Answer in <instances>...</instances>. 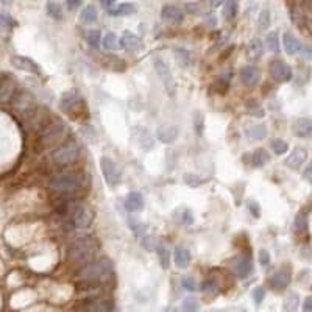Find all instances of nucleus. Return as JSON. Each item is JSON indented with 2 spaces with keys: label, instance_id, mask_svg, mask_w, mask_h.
Returning a JSON list of instances; mask_svg holds the SVG:
<instances>
[{
  "label": "nucleus",
  "instance_id": "f257e3e1",
  "mask_svg": "<svg viewBox=\"0 0 312 312\" xmlns=\"http://www.w3.org/2000/svg\"><path fill=\"white\" fill-rule=\"evenodd\" d=\"M97 251V242L94 238H82L72 244L69 256L76 264H88Z\"/></svg>",
  "mask_w": 312,
  "mask_h": 312
},
{
  "label": "nucleus",
  "instance_id": "f03ea898",
  "mask_svg": "<svg viewBox=\"0 0 312 312\" xmlns=\"http://www.w3.org/2000/svg\"><path fill=\"white\" fill-rule=\"evenodd\" d=\"M111 270H112V264L108 259H99V261L88 264L83 268L82 277L89 281H99V280H105L106 277H109Z\"/></svg>",
  "mask_w": 312,
  "mask_h": 312
},
{
  "label": "nucleus",
  "instance_id": "7ed1b4c3",
  "mask_svg": "<svg viewBox=\"0 0 312 312\" xmlns=\"http://www.w3.org/2000/svg\"><path fill=\"white\" fill-rule=\"evenodd\" d=\"M60 108H61L63 112H66V114L75 117L78 112L83 111V108H85V100L82 99V95L78 94L75 89H72V91H69V92H66V94L63 95V99H61V102H60Z\"/></svg>",
  "mask_w": 312,
  "mask_h": 312
},
{
  "label": "nucleus",
  "instance_id": "20e7f679",
  "mask_svg": "<svg viewBox=\"0 0 312 312\" xmlns=\"http://www.w3.org/2000/svg\"><path fill=\"white\" fill-rule=\"evenodd\" d=\"M100 169H102V173L105 177V181L111 187H115L117 184L121 183V178H122L121 167L117 166L115 161L111 160L109 156H102V158H100Z\"/></svg>",
  "mask_w": 312,
  "mask_h": 312
},
{
  "label": "nucleus",
  "instance_id": "39448f33",
  "mask_svg": "<svg viewBox=\"0 0 312 312\" xmlns=\"http://www.w3.org/2000/svg\"><path fill=\"white\" fill-rule=\"evenodd\" d=\"M80 184H82V180L75 173H63V175L53 177L50 181L52 189L58 192H73L80 187Z\"/></svg>",
  "mask_w": 312,
  "mask_h": 312
},
{
  "label": "nucleus",
  "instance_id": "423d86ee",
  "mask_svg": "<svg viewBox=\"0 0 312 312\" xmlns=\"http://www.w3.org/2000/svg\"><path fill=\"white\" fill-rule=\"evenodd\" d=\"M80 153H82V148L76 144H69V145H64L55 151L53 160L60 166H67V164H72L80 158Z\"/></svg>",
  "mask_w": 312,
  "mask_h": 312
},
{
  "label": "nucleus",
  "instance_id": "0eeeda50",
  "mask_svg": "<svg viewBox=\"0 0 312 312\" xmlns=\"http://www.w3.org/2000/svg\"><path fill=\"white\" fill-rule=\"evenodd\" d=\"M268 72L271 75V78L278 83H287L292 80V67L284 63L283 60H273L270 64H268Z\"/></svg>",
  "mask_w": 312,
  "mask_h": 312
},
{
  "label": "nucleus",
  "instance_id": "6e6552de",
  "mask_svg": "<svg viewBox=\"0 0 312 312\" xmlns=\"http://www.w3.org/2000/svg\"><path fill=\"white\" fill-rule=\"evenodd\" d=\"M154 69H156V73L160 75L161 78V82L164 83V88L167 91L169 95H175L177 92V85H175V80H173V76L169 70V66L163 61V60H154Z\"/></svg>",
  "mask_w": 312,
  "mask_h": 312
},
{
  "label": "nucleus",
  "instance_id": "1a4fd4ad",
  "mask_svg": "<svg viewBox=\"0 0 312 312\" xmlns=\"http://www.w3.org/2000/svg\"><path fill=\"white\" fill-rule=\"evenodd\" d=\"M94 212L89 206L80 203L73 208V225L80 229H86L92 225Z\"/></svg>",
  "mask_w": 312,
  "mask_h": 312
},
{
  "label": "nucleus",
  "instance_id": "9d476101",
  "mask_svg": "<svg viewBox=\"0 0 312 312\" xmlns=\"http://www.w3.org/2000/svg\"><path fill=\"white\" fill-rule=\"evenodd\" d=\"M11 66L16 67L17 70H24L28 73H34V75H41V67H39L31 58L28 56H22V55H14L10 60Z\"/></svg>",
  "mask_w": 312,
  "mask_h": 312
},
{
  "label": "nucleus",
  "instance_id": "9b49d317",
  "mask_svg": "<svg viewBox=\"0 0 312 312\" xmlns=\"http://www.w3.org/2000/svg\"><path fill=\"white\" fill-rule=\"evenodd\" d=\"M119 46H121L124 50L130 52V53H136V52L142 50V41H141V37L136 36V34H133L131 31H125V33L122 34V37L119 39Z\"/></svg>",
  "mask_w": 312,
  "mask_h": 312
},
{
  "label": "nucleus",
  "instance_id": "f8f14e48",
  "mask_svg": "<svg viewBox=\"0 0 312 312\" xmlns=\"http://www.w3.org/2000/svg\"><path fill=\"white\" fill-rule=\"evenodd\" d=\"M178 127L177 125H172V124H166V125H161L156 131V138L158 141H161L163 144H172L177 141L178 138Z\"/></svg>",
  "mask_w": 312,
  "mask_h": 312
},
{
  "label": "nucleus",
  "instance_id": "ddd939ff",
  "mask_svg": "<svg viewBox=\"0 0 312 312\" xmlns=\"http://www.w3.org/2000/svg\"><path fill=\"white\" fill-rule=\"evenodd\" d=\"M290 283V271L286 268H281L278 271H275L270 278V286L275 290H283L289 286Z\"/></svg>",
  "mask_w": 312,
  "mask_h": 312
},
{
  "label": "nucleus",
  "instance_id": "4468645a",
  "mask_svg": "<svg viewBox=\"0 0 312 312\" xmlns=\"http://www.w3.org/2000/svg\"><path fill=\"white\" fill-rule=\"evenodd\" d=\"M232 270L239 278H247L253 271V264L250 258H236L232 261Z\"/></svg>",
  "mask_w": 312,
  "mask_h": 312
},
{
  "label": "nucleus",
  "instance_id": "2eb2a0df",
  "mask_svg": "<svg viewBox=\"0 0 312 312\" xmlns=\"http://www.w3.org/2000/svg\"><path fill=\"white\" fill-rule=\"evenodd\" d=\"M283 47H284L286 53L290 55V56L298 55V53H301V50H303V44L298 41V39H297L292 33H289V31L283 34Z\"/></svg>",
  "mask_w": 312,
  "mask_h": 312
},
{
  "label": "nucleus",
  "instance_id": "dca6fc26",
  "mask_svg": "<svg viewBox=\"0 0 312 312\" xmlns=\"http://www.w3.org/2000/svg\"><path fill=\"white\" fill-rule=\"evenodd\" d=\"M294 134L298 138H310L312 136V117H301V119L295 121Z\"/></svg>",
  "mask_w": 312,
  "mask_h": 312
},
{
  "label": "nucleus",
  "instance_id": "f3484780",
  "mask_svg": "<svg viewBox=\"0 0 312 312\" xmlns=\"http://www.w3.org/2000/svg\"><path fill=\"white\" fill-rule=\"evenodd\" d=\"M16 92V82L13 78L7 76L4 80H0V103H7L13 99Z\"/></svg>",
  "mask_w": 312,
  "mask_h": 312
},
{
  "label": "nucleus",
  "instance_id": "a211bd4d",
  "mask_svg": "<svg viewBox=\"0 0 312 312\" xmlns=\"http://www.w3.org/2000/svg\"><path fill=\"white\" fill-rule=\"evenodd\" d=\"M307 160V151L301 147H297L290 154H289V158L286 160V164L290 167V169H300Z\"/></svg>",
  "mask_w": 312,
  "mask_h": 312
},
{
  "label": "nucleus",
  "instance_id": "6ab92c4d",
  "mask_svg": "<svg viewBox=\"0 0 312 312\" xmlns=\"http://www.w3.org/2000/svg\"><path fill=\"white\" fill-rule=\"evenodd\" d=\"M161 17L172 24H181L184 21V13L175 5H166L161 11Z\"/></svg>",
  "mask_w": 312,
  "mask_h": 312
},
{
  "label": "nucleus",
  "instance_id": "aec40b11",
  "mask_svg": "<svg viewBox=\"0 0 312 312\" xmlns=\"http://www.w3.org/2000/svg\"><path fill=\"white\" fill-rule=\"evenodd\" d=\"M259 69L255 67V66H245L242 70H241V78H242V83L247 85V86H255L258 85L259 82Z\"/></svg>",
  "mask_w": 312,
  "mask_h": 312
},
{
  "label": "nucleus",
  "instance_id": "412c9836",
  "mask_svg": "<svg viewBox=\"0 0 312 312\" xmlns=\"http://www.w3.org/2000/svg\"><path fill=\"white\" fill-rule=\"evenodd\" d=\"M125 208L130 212H138L144 208V197L141 192H130L125 199Z\"/></svg>",
  "mask_w": 312,
  "mask_h": 312
},
{
  "label": "nucleus",
  "instance_id": "4be33fe9",
  "mask_svg": "<svg viewBox=\"0 0 312 312\" xmlns=\"http://www.w3.org/2000/svg\"><path fill=\"white\" fill-rule=\"evenodd\" d=\"M173 261L178 268H187L190 264V251L186 247H177L173 253Z\"/></svg>",
  "mask_w": 312,
  "mask_h": 312
},
{
  "label": "nucleus",
  "instance_id": "5701e85b",
  "mask_svg": "<svg viewBox=\"0 0 312 312\" xmlns=\"http://www.w3.org/2000/svg\"><path fill=\"white\" fill-rule=\"evenodd\" d=\"M136 11H138L136 5H134V4H130V2H124V4H121V5L114 7V8H108V13H109L111 16H130V14H133V13H136Z\"/></svg>",
  "mask_w": 312,
  "mask_h": 312
},
{
  "label": "nucleus",
  "instance_id": "b1692460",
  "mask_svg": "<svg viewBox=\"0 0 312 312\" xmlns=\"http://www.w3.org/2000/svg\"><path fill=\"white\" fill-rule=\"evenodd\" d=\"M238 11H239L238 0H225L223 10H222V14H223L225 21H232L234 17L238 16Z\"/></svg>",
  "mask_w": 312,
  "mask_h": 312
},
{
  "label": "nucleus",
  "instance_id": "393cba45",
  "mask_svg": "<svg viewBox=\"0 0 312 312\" xmlns=\"http://www.w3.org/2000/svg\"><path fill=\"white\" fill-rule=\"evenodd\" d=\"M270 161V154L264 148H256L251 154V164L255 167H264Z\"/></svg>",
  "mask_w": 312,
  "mask_h": 312
},
{
  "label": "nucleus",
  "instance_id": "a878e982",
  "mask_svg": "<svg viewBox=\"0 0 312 312\" xmlns=\"http://www.w3.org/2000/svg\"><path fill=\"white\" fill-rule=\"evenodd\" d=\"M175 58H177V63L181 67H190L193 64L192 53L189 50H186V49H177L175 50Z\"/></svg>",
  "mask_w": 312,
  "mask_h": 312
},
{
  "label": "nucleus",
  "instance_id": "bb28decb",
  "mask_svg": "<svg viewBox=\"0 0 312 312\" xmlns=\"http://www.w3.org/2000/svg\"><path fill=\"white\" fill-rule=\"evenodd\" d=\"M103 47L108 52H114V50H117L121 47L119 46V37H117V34L114 31L106 33V36L103 37Z\"/></svg>",
  "mask_w": 312,
  "mask_h": 312
},
{
  "label": "nucleus",
  "instance_id": "cd10ccee",
  "mask_svg": "<svg viewBox=\"0 0 312 312\" xmlns=\"http://www.w3.org/2000/svg\"><path fill=\"white\" fill-rule=\"evenodd\" d=\"M105 66H106L109 70H112V72H124L125 67H127L125 63H124L121 58H117V56H114V55H111V56L106 58Z\"/></svg>",
  "mask_w": 312,
  "mask_h": 312
},
{
  "label": "nucleus",
  "instance_id": "c85d7f7f",
  "mask_svg": "<svg viewBox=\"0 0 312 312\" xmlns=\"http://www.w3.org/2000/svg\"><path fill=\"white\" fill-rule=\"evenodd\" d=\"M97 17H99V13H97V8L94 5H88L86 8H83V11L80 14V19L85 24H92L97 21Z\"/></svg>",
  "mask_w": 312,
  "mask_h": 312
},
{
  "label": "nucleus",
  "instance_id": "c756f323",
  "mask_svg": "<svg viewBox=\"0 0 312 312\" xmlns=\"http://www.w3.org/2000/svg\"><path fill=\"white\" fill-rule=\"evenodd\" d=\"M247 134L248 138L255 139V141H261L264 138H267V127L259 124V125H253L247 130Z\"/></svg>",
  "mask_w": 312,
  "mask_h": 312
},
{
  "label": "nucleus",
  "instance_id": "7c9ffc66",
  "mask_svg": "<svg viewBox=\"0 0 312 312\" xmlns=\"http://www.w3.org/2000/svg\"><path fill=\"white\" fill-rule=\"evenodd\" d=\"M265 44H267V49H268L270 52L278 53V52H280V36H278V31H270V33L267 34Z\"/></svg>",
  "mask_w": 312,
  "mask_h": 312
},
{
  "label": "nucleus",
  "instance_id": "2f4dec72",
  "mask_svg": "<svg viewBox=\"0 0 312 312\" xmlns=\"http://www.w3.org/2000/svg\"><path fill=\"white\" fill-rule=\"evenodd\" d=\"M16 27V21L8 13L0 11V31H8Z\"/></svg>",
  "mask_w": 312,
  "mask_h": 312
},
{
  "label": "nucleus",
  "instance_id": "473e14b6",
  "mask_svg": "<svg viewBox=\"0 0 312 312\" xmlns=\"http://www.w3.org/2000/svg\"><path fill=\"white\" fill-rule=\"evenodd\" d=\"M46 10H47V14L52 19H55V21H61L63 19V8H61L60 4H56V2H47Z\"/></svg>",
  "mask_w": 312,
  "mask_h": 312
},
{
  "label": "nucleus",
  "instance_id": "72a5a7b5",
  "mask_svg": "<svg viewBox=\"0 0 312 312\" xmlns=\"http://www.w3.org/2000/svg\"><path fill=\"white\" fill-rule=\"evenodd\" d=\"M300 304V297L297 294H289L284 300V312H297Z\"/></svg>",
  "mask_w": 312,
  "mask_h": 312
},
{
  "label": "nucleus",
  "instance_id": "f704fd0d",
  "mask_svg": "<svg viewBox=\"0 0 312 312\" xmlns=\"http://www.w3.org/2000/svg\"><path fill=\"white\" fill-rule=\"evenodd\" d=\"M156 251H158V258H160L161 267L164 270H167L170 267V251L164 245H160L158 248H156Z\"/></svg>",
  "mask_w": 312,
  "mask_h": 312
},
{
  "label": "nucleus",
  "instance_id": "c9c22d12",
  "mask_svg": "<svg viewBox=\"0 0 312 312\" xmlns=\"http://www.w3.org/2000/svg\"><path fill=\"white\" fill-rule=\"evenodd\" d=\"M86 41H88V44L92 49H99L100 43H102V33H100V30H91V31H88Z\"/></svg>",
  "mask_w": 312,
  "mask_h": 312
},
{
  "label": "nucleus",
  "instance_id": "e433bc0d",
  "mask_svg": "<svg viewBox=\"0 0 312 312\" xmlns=\"http://www.w3.org/2000/svg\"><path fill=\"white\" fill-rule=\"evenodd\" d=\"M177 214H180V217L178 216H175L177 219H178V222L181 223V225H192L193 223V214H192V211L190 209H187V208H181V209H178V212Z\"/></svg>",
  "mask_w": 312,
  "mask_h": 312
},
{
  "label": "nucleus",
  "instance_id": "4c0bfd02",
  "mask_svg": "<svg viewBox=\"0 0 312 312\" xmlns=\"http://www.w3.org/2000/svg\"><path fill=\"white\" fill-rule=\"evenodd\" d=\"M271 150H273V153H275V154L281 156V154H284L289 150V144L284 139H273L271 141Z\"/></svg>",
  "mask_w": 312,
  "mask_h": 312
},
{
  "label": "nucleus",
  "instance_id": "58836bf2",
  "mask_svg": "<svg viewBox=\"0 0 312 312\" xmlns=\"http://www.w3.org/2000/svg\"><path fill=\"white\" fill-rule=\"evenodd\" d=\"M181 310L183 312H199L200 310V303L195 298H186L181 304Z\"/></svg>",
  "mask_w": 312,
  "mask_h": 312
},
{
  "label": "nucleus",
  "instance_id": "ea45409f",
  "mask_svg": "<svg viewBox=\"0 0 312 312\" xmlns=\"http://www.w3.org/2000/svg\"><path fill=\"white\" fill-rule=\"evenodd\" d=\"M270 22H271V13L268 10H262L259 17H258V27L259 30H267L270 27Z\"/></svg>",
  "mask_w": 312,
  "mask_h": 312
},
{
  "label": "nucleus",
  "instance_id": "a19ab883",
  "mask_svg": "<svg viewBox=\"0 0 312 312\" xmlns=\"http://www.w3.org/2000/svg\"><path fill=\"white\" fill-rule=\"evenodd\" d=\"M307 216L304 212H298L295 217V229L300 232H306L307 231Z\"/></svg>",
  "mask_w": 312,
  "mask_h": 312
},
{
  "label": "nucleus",
  "instance_id": "79ce46f5",
  "mask_svg": "<svg viewBox=\"0 0 312 312\" xmlns=\"http://www.w3.org/2000/svg\"><path fill=\"white\" fill-rule=\"evenodd\" d=\"M250 49H251V53L255 58H259L264 52V47H262V41L259 37H255L253 41L250 43Z\"/></svg>",
  "mask_w": 312,
  "mask_h": 312
},
{
  "label": "nucleus",
  "instance_id": "37998d69",
  "mask_svg": "<svg viewBox=\"0 0 312 312\" xmlns=\"http://www.w3.org/2000/svg\"><path fill=\"white\" fill-rule=\"evenodd\" d=\"M181 286H183L187 292H195V290L199 289L197 281H195V278H192V277H184V278L181 280Z\"/></svg>",
  "mask_w": 312,
  "mask_h": 312
},
{
  "label": "nucleus",
  "instance_id": "c03bdc74",
  "mask_svg": "<svg viewBox=\"0 0 312 312\" xmlns=\"http://www.w3.org/2000/svg\"><path fill=\"white\" fill-rule=\"evenodd\" d=\"M203 294L205 295H211V297H214V295H217L219 294V286H217V283H214V281H206L205 284H203Z\"/></svg>",
  "mask_w": 312,
  "mask_h": 312
},
{
  "label": "nucleus",
  "instance_id": "a18cd8bd",
  "mask_svg": "<svg viewBox=\"0 0 312 312\" xmlns=\"http://www.w3.org/2000/svg\"><path fill=\"white\" fill-rule=\"evenodd\" d=\"M184 181H186V184L187 186H190V187H199V186H202V178H199L197 175H192V173H186L184 175Z\"/></svg>",
  "mask_w": 312,
  "mask_h": 312
},
{
  "label": "nucleus",
  "instance_id": "49530a36",
  "mask_svg": "<svg viewBox=\"0 0 312 312\" xmlns=\"http://www.w3.org/2000/svg\"><path fill=\"white\" fill-rule=\"evenodd\" d=\"M247 206H248V211L251 212V216H253L255 219H258V217L261 216V208H259V203H258V202L248 200V202H247Z\"/></svg>",
  "mask_w": 312,
  "mask_h": 312
},
{
  "label": "nucleus",
  "instance_id": "de8ad7c7",
  "mask_svg": "<svg viewBox=\"0 0 312 312\" xmlns=\"http://www.w3.org/2000/svg\"><path fill=\"white\" fill-rule=\"evenodd\" d=\"M142 247H144L145 250H148V251H153V250L158 248V242H156L154 238H145V239L142 241Z\"/></svg>",
  "mask_w": 312,
  "mask_h": 312
},
{
  "label": "nucleus",
  "instance_id": "09e8293b",
  "mask_svg": "<svg viewBox=\"0 0 312 312\" xmlns=\"http://www.w3.org/2000/svg\"><path fill=\"white\" fill-rule=\"evenodd\" d=\"M264 297H265V290H264V287H256L255 290H253V300H255V303L256 304H261L262 303V300H264Z\"/></svg>",
  "mask_w": 312,
  "mask_h": 312
},
{
  "label": "nucleus",
  "instance_id": "8fccbe9b",
  "mask_svg": "<svg viewBox=\"0 0 312 312\" xmlns=\"http://www.w3.org/2000/svg\"><path fill=\"white\" fill-rule=\"evenodd\" d=\"M203 125H205L203 115L200 112H197V122L193 121V127H195V131H197L199 134H203Z\"/></svg>",
  "mask_w": 312,
  "mask_h": 312
},
{
  "label": "nucleus",
  "instance_id": "3c124183",
  "mask_svg": "<svg viewBox=\"0 0 312 312\" xmlns=\"http://www.w3.org/2000/svg\"><path fill=\"white\" fill-rule=\"evenodd\" d=\"M259 262H261V265H264V267H267V265L270 264V253H268L267 250H261V251H259Z\"/></svg>",
  "mask_w": 312,
  "mask_h": 312
},
{
  "label": "nucleus",
  "instance_id": "603ef678",
  "mask_svg": "<svg viewBox=\"0 0 312 312\" xmlns=\"http://www.w3.org/2000/svg\"><path fill=\"white\" fill-rule=\"evenodd\" d=\"M205 2H206V5H208L209 10H214L217 7H220L222 4H225V0H205Z\"/></svg>",
  "mask_w": 312,
  "mask_h": 312
},
{
  "label": "nucleus",
  "instance_id": "864d4df0",
  "mask_svg": "<svg viewBox=\"0 0 312 312\" xmlns=\"http://www.w3.org/2000/svg\"><path fill=\"white\" fill-rule=\"evenodd\" d=\"M83 4V0H67V8L69 10H76V8H80Z\"/></svg>",
  "mask_w": 312,
  "mask_h": 312
},
{
  "label": "nucleus",
  "instance_id": "5fc2aeb1",
  "mask_svg": "<svg viewBox=\"0 0 312 312\" xmlns=\"http://www.w3.org/2000/svg\"><path fill=\"white\" fill-rule=\"evenodd\" d=\"M303 177H304V180H306L309 184H312V163H310V164L306 167V170H304Z\"/></svg>",
  "mask_w": 312,
  "mask_h": 312
},
{
  "label": "nucleus",
  "instance_id": "6e6d98bb",
  "mask_svg": "<svg viewBox=\"0 0 312 312\" xmlns=\"http://www.w3.org/2000/svg\"><path fill=\"white\" fill-rule=\"evenodd\" d=\"M303 312H312V297H307L303 303Z\"/></svg>",
  "mask_w": 312,
  "mask_h": 312
},
{
  "label": "nucleus",
  "instance_id": "4d7b16f0",
  "mask_svg": "<svg viewBox=\"0 0 312 312\" xmlns=\"http://www.w3.org/2000/svg\"><path fill=\"white\" fill-rule=\"evenodd\" d=\"M301 55H304V56H307L309 60H312V49H310L309 46H304V44H303V50H301Z\"/></svg>",
  "mask_w": 312,
  "mask_h": 312
},
{
  "label": "nucleus",
  "instance_id": "13d9d810",
  "mask_svg": "<svg viewBox=\"0 0 312 312\" xmlns=\"http://www.w3.org/2000/svg\"><path fill=\"white\" fill-rule=\"evenodd\" d=\"M114 2H115V0H100V4L108 10V8H111L112 5H114Z\"/></svg>",
  "mask_w": 312,
  "mask_h": 312
},
{
  "label": "nucleus",
  "instance_id": "bf43d9fd",
  "mask_svg": "<svg viewBox=\"0 0 312 312\" xmlns=\"http://www.w3.org/2000/svg\"><path fill=\"white\" fill-rule=\"evenodd\" d=\"M13 2H14V0H0V4H2V5H5V7H10V5H13Z\"/></svg>",
  "mask_w": 312,
  "mask_h": 312
}]
</instances>
